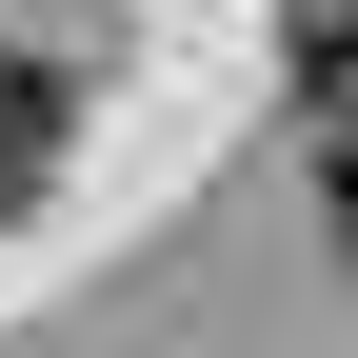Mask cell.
I'll return each mask as SVG.
<instances>
[{"label": "cell", "instance_id": "6da1fadb", "mask_svg": "<svg viewBox=\"0 0 358 358\" xmlns=\"http://www.w3.org/2000/svg\"><path fill=\"white\" fill-rule=\"evenodd\" d=\"M60 140H80V100L40 60H0V199H40V179H60Z\"/></svg>", "mask_w": 358, "mask_h": 358}, {"label": "cell", "instance_id": "7a4b0ae2", "mask_svg": "<svg viewBox=\"0 0 358 358\" xmlns=\"http://www.w3.org/2000/svg\"><path fill=\"white\" fill-rule=\"evenodd\" d=\"M319 199H338V219H358V120H319Z\"/></svg>", "mask_w": 358, "mask_h": 358}, {"label": "cell", "instance_id": "3957f363", "mask_svg": "<svg viewBox=\"0 0 358 358\" xmlns=\"http://www.w3.org/2000/svg\"><path fill=\"white\" fill-rule=\"evenodd\" d=\"M299 20H319V0H299Z\"/></svg>", "mask_w": 358, "mask_h": 358}]
</instances>
